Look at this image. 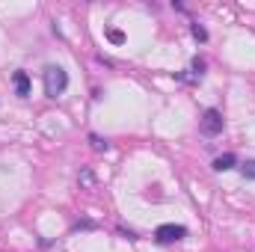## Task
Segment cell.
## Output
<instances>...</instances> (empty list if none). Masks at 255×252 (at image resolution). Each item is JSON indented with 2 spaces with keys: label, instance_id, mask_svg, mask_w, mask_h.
<instances>
[{
  "label": "cell",
  "instance_id": "8fae6325",
  "mask_svg": "<svg viewBox=\"0 0 255 252\" xmlns=\"http://www.w3.org/2000/svg\"><path fill=\"white\" fill-rule=\"evenodd\" d=\"M193 71L202 74V71H205V63H202V60H193Z\"/></svg>",
  "mask_w": 255,
  "mask_h": 252
},
{
  "label": "cell",
  "instance_id": "5b68a950",
  "mask_svg": "<svg viewBox=\"0 0 255 252\" xmlns=\"http://www.w3.org/2000/svg\"><path fill=\"white\" fill-rule=\"evenodd\" d=\"M235 163H238V157H235V154H220V157L214 160V169H217V172H229Z\"/></svg>",
  "mask_w": 255,
  "mask_h": 252
},
{
  "label": "cell",
  "instance_id": "30bf717a",
  "mask_svg": "<svg viewBox=\"0 0 255 252\" xmlns=\"http://www.w3.org/2000/svg\"><path fill=\"white\" fill-rule=\"evenodd\" d=\"M80 184H83V187H92V184H95V178H92V172H89V169H83V172H80Z\"/></svg>",
  "mask_w": 255,
  "mask_h": 252
},
{
  "label": "cell",
  "instance_id": "6da1fadb",
  "mask_svg": "<svg viewBox=\"0 0 255 252\" xmlns=\"http://www.w3.org/2000/svg\"><path fill=\"white\" fill-rule=\"evenodd\" d=\"M65 89H68V74H65V68L48 65V68H45V95H48V98H57V95H63Z\"/></svg>",
  "mask_w": 255,
  "mask_h": 252
},
{
  "label": "cell",
  "instance_id": "8992f818",
  "mask_svg": "<svg viewBox=\"0 0 255 252\" xmlns=\"http://www.w3.org/2000/svg\"><path fill=\"white\" fill-rule=\"evenodd\" d=\"M89 142H92L95 151H107V139H101L98 133H89Z\"/></svg>",
  "mask_w": 255,
  "mask_h": 252
},
{
  "label": "cell",
  "instance_id": "52a82bcc",
  "mask_svg": "<svg viewBox=\"0 0 255 252\" xmlns=\"http://www.w3.org/2000/svg\"><path fill=\"white\" fill-rule=\"evenodd\" d=\"M190 33H193V39H199V42H208V30H205L202 24H193Z\"/></svg>",
  "mask_w": 255,
  "mask_h": 252
},
{
  "label": "cell",
  "instance_id": "3957f363",
  "mask_svg": "<svg viewBox=\"0 0 255 252\" xmlns=\"http://www.w3.org/2000/svg\"><path fill=\"white\" fill-rule=\"evenodd\" d=\"M184 235H187V229H184V226H175V223H163V226L154 229L157 244H175V241H181Z\"/></svg>",
  "mask_w": 255,
  "mask_h": 252
},
{
  "label": "cell",
  "instance_id": "9c48e42d",
  "mask_svg": "<svg viewBox=\"0 0 255 252\" xmlns=\"http://www.w3.org/2000/svg\"><path fill=\"white\" fill-rule=\"evenodd\" d=\"M244 178L255 181V160H247V163H244Z\"/></svg>",
  "mask_w": 255,
  "mask_h": 252
},
{
  "label": "cell",
  "instance_id": "277c9868",
  "mask_svg": "<svg viewBox=\"0 0 255 252\" xmlns=\"http://www.w3.org/2000/svg\"><path fill=\"white\" fill-rule=\"evenodd\" d=\"M12 83H15V92H18L21 98L30 95V77H27V71H15V74H12Z\"/></svg>",
  "mask_w": 255,
  "mask_h": 252
},
{
  "label": "cell",
  "instance_id": "ba28073f",
  "mask_svg": "<svg viewBox=\"0 0 255 252\" xmlns=\"http://www.w3.org/2000/svg\"><path fill=\"white\" fill-rule=\"evenodd\" d=\"M107 39H110L113 45H122V42H125V33H122V30H107Z\"/></svg>",
  "mask_w": 255,
  "mask_h": 252
},
{
  "label": "cell",
  "instance_id": "7a4b0ae2",
  "mask_svg": "<svg viewBox=\"0 0 255 252\" xmlns=\"http://www.w3.org/2000/svg\"><path fill=\"white\" fill-rule=\"evenodd\" d=\"M199 130L205 133V136H217V133H223V113L220 110H205L202 113V119H199Z\"/></svg>",
  "mask_w": 255,
  "mask_h": 252
}]
</instances>
